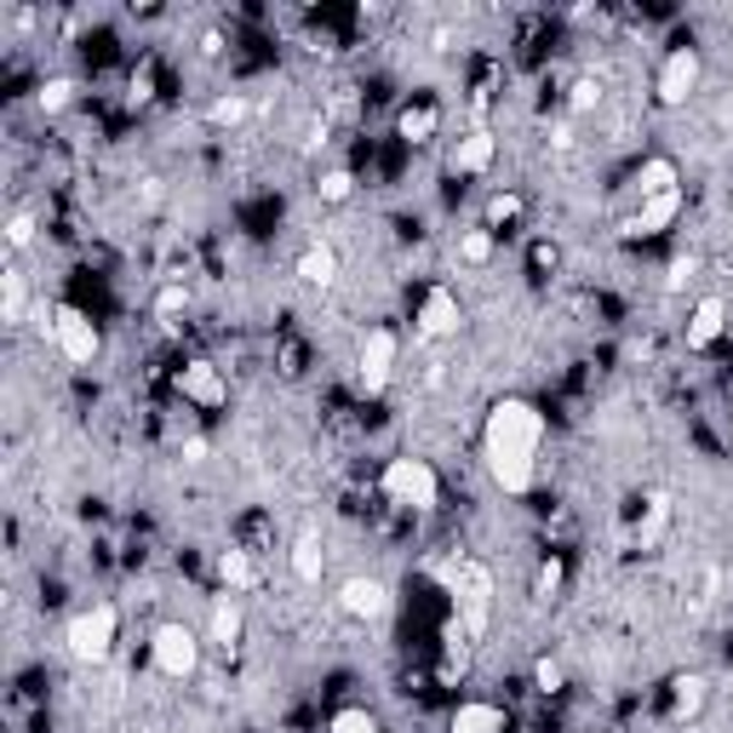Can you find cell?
<instances>
[{"label": "cell", "mask_w": 733, "mask_h": 733, "mask_svg": "<svg viewBox=\"0 0 733 733\" xmlns=\"http://www.w3.org/2000/svg\"><path fill=\"white\" fill-rule=\"evenodd\" d=\"M677 218H682V190H670V195H659V201H642V207L619 223V235H625V241H647V235L670 230Z\"/></svg>", "instance_id": "9c48e42d"}, {"label": "cell", "mask_w": 733, "mask_h": 733, "mask_svg": "<svg viewBox=\"0 0 733 733\" xmlns=\"http://www.w3.org/2000/svg\"><path fill=\"white\" fill-rule=\"evenodd\" d=\"M722 327H728V304H722L717 293L699 298L694 316H687V350H710V344L722 338Z\"/></svg>", "instance_id": "7c38bea8"}, {"label": "cell", "mask_w": 733, "mask_h": 733, "mask_svg": "<svg viewBox=\"0 0 733 733\" xmlns=\"http://www.w3.org/2000/svg\"><path fill=\"white\" fill-rule=\"evenodd\" d=\"M596 104H602V80H596V75L574 80V98H567V110H574V115H590Z\"/></svg>", "instance_id": "4dcf8cb0"}, {"label": "cell", "mask_w": 733, "mask_h": 733, "mask_svg": "<svg viewBox=\"0 0 733 733\" xmlns=\"http://www.w3.org/2000/svg\"><path fill=\"white\" fill-rule=\"evenodd\" d=\"M7 241H12V247H29V241H35V218L17 213V218L7 223Z\"/></svg>", "instance_id": "836d02e7"}, {"label": "cell", "mask_w": 733, "mask_h": 733, "mask_svg": "<svg viewBox=\"0 0 733 733\" xmlns=\"http://www.w3.org/2000/svg\"><path fill=\"white\" fill-rule=\"evenodd\" d=\"M150 659L160 677H172V682H190L195 670H201V636L190 625H155V636H150Z\"/></svg>", "instance_id": "277c9868"}, {"label": "cell", "mask_w": 733, "mask_h": 733, "mask_svg": "<svg viewBox=\"0 0 733 733\" xmlns=\"http://www.w3.org/2000/svg\"><path fill=\"white\" fill-rule=\"evenodd\" d=\"M487 167H493V138H487V132L459 138V150H453V172H487Z\"/></svg>", "instance_id": "7402d4cb"}, {"label": "cell", "mask_w": 733, "mask_h": 733, "mask_svg": "<svg viewBox=\"0 0 733 733\" xmlns=\"http://www.w3.org/2000/svg\"><path fill=\"white\" fill-rule=\"evenodd\" d=\"M338 607H344L350 619L373 625V619H384V614H390V584H384V579H344V590H338Z\"/></svg>", "instance_id": "30bf717a"}, {"label": "cell", "mask_w": 733, "mask_h": 733, "mask_svg": "<svg viewBox=\"0 0 733 733\" xmlns=\"http://www.w3.org/2000/svg\"><path fill=\"white\" fill-rule=\"evenodd\" d=\"M396 127H401V138H407V144H430V138H436V127H441V115H436V104H413V110H401V120H396Z\"/></svg>", "instance_id": "603a6c76"}, {"label": "cell", "mask_w": 733, "mask_h": 733, "mask_svg": "<svg viewBox=\"0 0 733 733\" xmlns=\"http://www.w3.org/2000/svg\"><path fill=\"white\" fill-rule=\"evenodd\" d=\"M487 619H493V574H487L481 562H471L459 574V630L476 642L487 630Z\"/></svg>", "instance_id": "8992f818"}, {"label": "cell", "mask_w": 733, "mask_h": 733, "mask_svg": "<svg viewBox=\"0 0 733 733\" xmlns=\"http://www.w3.org/2000/svg\"><path fill=\"white\" fill-rule=\"evenodd\" d=\"M705 677H699V670H687V677H677V682H670V722H694L699 717V710H705Z\"/></svg>", "instance_id": "ac0fdd59"}, {"label": "cell", "mask_w": 733, "mask_h": 733, "mask_svg": "<svg viewBox=\"0 0 733 733\" xmlns=\"http://www.w3.org/2000/svg\"><path fill=\"white\" fill-rule=\"evenodd\" d=\"M384 499L401 504V511H430L441 499V481L424 459H390L384 464Z\"/></svg>", "instance_id": "3957f363"}, {"label": "cell", "mask_w": 733, "mask_h": 733, "mask_svg": "<svg viewBox=\"0 0 733 733\" xmlns=\"http://www.w3.org/2000/svg\"><path fill=\"white\" fill-rule=\"evenodd\" d=\"M516 213H522L516 195H493V207H487V223H504V218H516Z\"/></svg>", "instance_id": "e575fe53"}, {"label": "cell", "mask_w": 733, "mask_h": 733, "mask_svg": "<svg viewBox=\"0 0 733 733\" xmlns=\"http://www.w3.org/2000/svg\"><path fill=\"white\" fill-rule=\"evenodd\" d=\"M533 682H539V694H556V687H562V665L556 659H539L533 665Z\"/></svg>", "instance_id": "d6a6232c"}, {"label": "cell", "mask_w": 733, "mask_h": 733, "mask_svg": "<svg viewBox=\"0 0 733 733\" xmlns=\"http://www.w3.org/2000/svg\"><path fill=\"white\" fill-rule=\"evenodd\" d=\"M178 390L190 396V401H201V407H223V396H230L213 361H190V366H183V373H178Z\"/></svg>", "instance_id": "4fadbf2b"}, {"label": "cell", "mask_w": 733, "mask_h": 733, "mask_svg": "<svg viewBox=\"0 0 733 733\" xmlns=\"http://www.w3.org/2000/svg\"><path fill=\"white\" fill-rule=\"evenodd\" d=\"M670 190H682L677 160H670V155L642 160V167H636V195H642V201H659V195H670Z\"/></svg>", "instance_id": "2e32d148"}, {"label": "cell", "mask_w": 733, "mask_h": 733, "mask_svg": "<svg viewBox=\"0 0 733 733\" xmlns=\"http://www.w3.org/2000/svg\"><path fill=\"white\" fill-rule=\"evenodd\" d=\"M207 642H213V647H223V654H230V647L241 642V596H235V590H223V596H213Z\"/></svg>", "instance_id": "5bb4252c"}, {"label": "cell", "mask_w": 733, "mask_h": 733, "mask_svg": "<svg viewBox=\"0 0 733 733\" xmlns=\"http://www.w3.org/2000/svg\"><path fill=\"white\" fill-rule=\"evenodd\" d=\"M665 527H670V499H665V493H654V499H647V516L636 522V544H642V550H654V544L665 539Z\"/></svg>", "instance_id": "cb8c5ba5"}, {"label": "cell", "mask_w": 733, "mask_h": 733, "mask_svg": "<svg viewBox=\"0 0 733 733\" xmlns=\"http://www.w3.org/2000/svg\"><path fill=\"white\" fill-rule=\"evenodd\" d=\"M419 333L424 338H453L459 333V298L447 287H430L419 304Z\"/></svg>", "instance_id": "8fae6325"}, {"label": "cell", "mask_w": 733, "mask_h": 733, "mask_svg": "<svg viewBox=\"0 0 733 733\" xmlns=\"http://www.w3.org/2000/svg\"><path fill=\"white\" fill-rule=\"evenodd\" d=\"M115 602H92V607H80V614L69 619L64 630V647H69V659L75 665H104L110 659V647H115Z\"/></svg>", "instance_id": "7a4b0ae2"}, {"label": "cell", "mask_w": 733, "mask_h": 733, "mask_svg": "<svg viewBox=\"0 0 733 733\" xmlns=\"http://www.w3.org/2000/svg\"><path fill=\"white\" fill-rule=\"evenodd\" d=\"M556 584H562V562H544V567H539V596H550Z\"/></svg>", "instance_id": "d590c367"}, {"label": "cell", "mask_w": 733, "mask_h": 733, "mask_svg": "<svg viewBox=\"0 0 733 733\" xmlns=\"http://www.w3.org/2000/svg\"><path fill=\"white\" fill-rule=\"evenodd\" d=\"M487 476H493L499 493L522 499L539 476V447H544V413L522 396H504L493 413H487Z\"/></svg>", "instance_id": "6da1fadb"}, {"label": "cell", "mask_w": 733, "mask_h": 733, "mask_svg": "<svg viewBox=\"0 0 733 733\" xmlns=\"http://www.w3.org/2000/svg\"><path fill=\"white\" fill-rule=\"evenodd\" d=\"M459 263H471V270H481V263H493V230H464L459 235Z\"/></svg>", "instance_id": "d4e9b609"}, {"label": "cell", "mask_w": 733, "mask_h": 733, "mask_svg": "<svg viewBox=\"0 0 733 733\" xmlns=\"http://www.w3.org/2000/svg\"><path fill=\"white\" fill-rule=\"evenodd\" d=\"M298 281L304 287H333L338 281V253L327 247V241H316V247L298 253Z\"/></svg>", "instance_id": "e0dca14e"}, {"label": "cell", "mask_w": 733, "mask_h": 733, "mask_svg": "<svg viewBox=\"0 0 733 733\" xmlns=\"http://www.w3.org/2000/svg\"><path fill=\"white\" fill-rule=\"evenodd\" d=\"M316 195L327 201V207H338V201H350V195H356V172H350V167H333V172H321Z\"/></svg>", "instance_id": "484cf974"}, {"label": "cell", "mask_w": 733, "mask_h": 733, "mask_svg": "<svg viewBox=\"0 0 733 733\" xmlns=\"http://www.w3.org/2000/svg\"><path fill=\"white\" fill-rule=\"evenodd\" d=\"M24 316H29V287H24V270H17V263H7V270H0V321H7V327H17Z\"/></svg>", "instance_id": "ffe728a7"}, {"label": "cell", "mask_w": 733, "mask_h": 733, "mask_svg": "<svg viewBox=\"0 0 733 733\" xmlns=\"http://www.w3.org/2000/svg\"><path fill=\"white\" fill-rule=\"evenodd\" d=\"M218 579H223V590H235V596H241V590L258 584V567H253L247 550H223V556H218Z\"/></svg>", "instance_id": "44dd1931"}, {"label": "cell", "mask_w": 733, "mask_h": 733, "mask_svg": "<svg viewBox=\"0 0 733 733\" xmlns=\"http://www.w3.org/2000/svg\"><path fill=\"white\" fill-rule=\"evenodd\" d=\"M160 195H167V183H160V178H144V207H155Z\"/></svg>", "instance_id": "8d00e7d4"}, {"label": "cell", "mask_w": 733, "mask_h": 733, "mask_svg": "<svg viewBox=\"0 0 733 733\" xmlns=\"http://www.w3.org/2000/svg\"><path fill=\"white\" fill-rule=\"evenodd\" d=\"M293 579L298 584H321V579H327V550H321L316 527H304V533L293 539Z\"/></svg>", "instance_id": "9a60e30c"}, {"label": "cell", "mask_w": 733, "mask_h": 733, "mask_svg": "<svg viewBox=\"0 0 733 733\" xmlns=\"http://www.w3.org/2000/svg\"><path fill=\"white\" fill-rule=\"evenodd\" d=\"M247 110H253V104H247L241 92H223L218 104L207 110V120H213V127H241V120H247Z\"/></svg>", "instance_id": "f1b7e54d"}, {"label": "cell", "mask_w": 733, "mask_h": 733, "mask_svg": "<svg viewBox=\"0 0 733 733\" xmlns=\"http://www.w3.org/2000/svg\"><path fill=\"white\" fill-rule=\"evenodd\" d=\"M327 733H384V728H378V717H373V710H361V705H344L338 717L327 722Z\"/></svg>", "instance_id": "4316f807"}, {"label": "cell", "mask_w": 733, "mask_h": 733, "mask_svg": "<svg viewBox=\"0 0 733 733\" xmlns=\"http://www.w3.org/2000/svg\"><path fill=\"white\" fill-rule=\"evenodd\" d=\"M699 47H670L665 52V64H659V80H654V92H659V104L665 110H682L687 98H694L699 87Z\"/></svg>", "instance_id": "52a82bcc"}, {"label": "cell", "mask_w": 733, "mask_h": 733, "mask_svg": "<svg viewBox=\"0 0 733 733\" xmlns=\"http://www.w3.org/2000/svg\"><path fill=\"white\" fill-rule=\"evenodd\" d=\"M447 733H504V710L487 705V699H471L453 710V722H447Z\"/></svg>", "instance_id": "d6986e66"}, {"label": "cell", "mask_w": 733, "mask_h": 733, "mask_svg": "<svg viewBox=\"0 0 733 733\" xmlns=\"http://www.w3.org/2000/svg\"><path fill=\"white\" fill-rule=\"evenodd\" d=\"M694 275H699V258H694V253L670 258V263H665V293H682V287H687V281H694Z\"/></svg>", "instance_id": "f546056e"}, {"label": "cell", "mask_w": 733, "mask_h": 733, "mask_svg": "<svg viewBox=\"0 0 733 733\" xmlns=\"http://www.w3.org/2000/svg\"><path fill=\"white\" fill-rule=\"evenodd\" d=\"M183 304H190V293H183V287H178V281H167V287H160V293H155V316H160V321H167V316H178V310H183Z\"/></svg>", "instance_id": "1f68e13d"}, {"label": "cell", "mask_w": 733, "mask_h": 733, "mask_svg": "<svg viewBox=\"0 0 733 733\" xmlns=\"http://www.w3.org/2000/svg\"><path fill=\"white\" fill-rule=\"evenodd\" d=\"M52 344H57V356L64 361H75V366H92V356H98V327H92V316L87 310H75V304H57L52 310Z\"/></svg>", "instance_id": "5b68a950"}, {"label": "cell", "mask_w": 733, "mask_h": 733, "mask_svg": "<svg viewBox=\"0 0 733 733\" xmlns=\"http://www.w3.org/2000/svg\"><path fill=\"white\" fill-rule=\"evenodd\" d=\"M396 356H401V338H396L390 327H373V333L361 338V356H356V366H361L366 396H378L384 384H390V373H396Z\"/></svg>", "instance_id": "ba28073f"}, {"label": "cell", "mask_w": 733, "mask_h": 733, "mask_svg": "<svg viewBox=\"0 0 733 733\" xmlns=\"http://www.w3.org/2000/svg\"><path fill=\"white\" fill-rule=\"evenodd\" d=\"M69 98H75V80H69V75H52V80H40L35 104H40V110H47V115H57V110H64V104H69Z\"/></svg>", "instance_id": "83f0119b"}]
</instances>
